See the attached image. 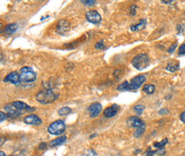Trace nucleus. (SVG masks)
Instances as JSON below:
<instances>
[{
	"label": "nucleus",
	"mask_w": 185,
	"mask_h": 156,
	"mask_svg": "<svg viewBox=\"0 0 185 156\" xmlns=\"http://www.w3.org/2000/svg\"><path fill=\"white\" fill-rule=\"evenodd\" d=\"M58 96L59 95L56 94L52 89H46L39 91L36 95V99L41 104H48L55 102L57 99Z\"/></svg>",
	"instance_id": "f257e3e1"
},
{
	"label": "nucleus",
	"mask_w": 185,
	"mask_h": 156,
	"mask_svg": "<svg viewBox=\"0 0 185 156\" xmlns=\"http://www.w3.org/2000/svg\"><path fill=\"white\" fill-rule=\"evenodd\" d=\"M131 64L137 70H144L149 65V57L146 53H140L132 59Z\"/></svg>",
	"instance_id": "f03ea898"
},
{
	"label": "nucleus",
	"mask_w": 185,
	"mask_h": 156,
	"mask_svg": "<svg viewBox=\"0 0 185 156\" xmlns=\"http://www.w3.org/2000/svg\"><path fill=\"white\" fill-rule=\"evenodd\" d=\"M20 79L23 83H32L35 81L37 79V75L32 67H23L20 69Z\"/></svg>",
	"instance_id": "7ed1b4c3"
},
{
	"label": "nucleus",
	"mask_w": 185,
	"mask_h": 156,
	"mask_svg": "<svg viewBox=\"0 0 185 156\" xmlns=\"http://www.w3.org/2000/svg\"><path fill=\"white\" fill-rule=\"evenodd\" d=\"M65 130H66V124H65V122L61 119L54 121L48 127L49 133L51 135H55V136L61 135L65 131Z\"/></svg>",
	"instance_id": "20e7f679"
},
{
	"label": "nucleus",
	"mask_w": 185,
	"mask_h": 156,
	"mask_svg": "<svg viewBox=\"0 0 185 156\" xmlns=\"http://www.w3.org/2000/svg\"><path fill=\"white\" fill-rule=\"evenodd\" d=\"M4 111L6 112V115L8 118L10 119H16L22 115L24 112L21 111L20 109L16 108V106L12 103H8L4 106Z\"/></svg>",
	"instance_id": "39448f33"
},
{
	"label": "nucleus",
	"mask_w": 185,
	"mask_h": 156,
	"mask_svg": "<svg viewBox=\"0 0 185 156\" xmlns=\"http://www.w3.org/2000/svg\"><path fill=\"white\" fill-rule=\"evenodd\" d=\"M146 80V77L140 74L137 75L133 79H131V80L129 82V87H128V90H135L139 89L141 85L145 82Z\"/></svg>",
	"instance_id": "423d86ee"
},
{
	"label": "nucleus",
	"mask_w": 185,
	"mask_h": 156,
	"mask_svg": "<svg viewBox=\"0 0 185 156\" xmlns=\"http://www.w3.org/2000/svg\"><path fill=\"white\" fill-rule=\"evenodd\" d=\"M85 18L90 23L93 24H98L102 22V16L100 15V13L96 10H90L85 14Z\"/></svg>",
	"instance_id": "0eeeda50"
},
{
	"label": "nucleus",
	"mask_w": 185,
	"mask_h": 156,
	"mask_svg": "<svg viewBox=\"0 0 185 156\" xmlns=\"http://www.w3.org/2000/svg\"><path fill=\"white\" fill-rule=\"evenodd\" d=\"M3 82H5V83L6 82H10V83H12L13 85H15L16 86L21 85V83H22L19 73H17L16 71H14V72H11V73H9L3 79Z\"/></svg>",
	"instance_id": "6e6552de"
},
{
	"label": "nucleus",
	"mask_w": 185,
	"mask_h": 156,
	"mask_svg": "<svg viewBox=\"0 0 185 156\" xmlns=\"http://www.w3.org/2000/svg\"><path fill=\"white\" fill-rule=\"evenodd\" d=\"M69 23L66 20H61V21H59L57 23V26H56V32L59 33V34H61V35H64L65 33L69 31Z\"/></svg>",
	"instance_id": "1a4fd4ad"
},
{
	"label": "nucleus",
	"mask_w": 185,
	"mask_h": 156,
	"mask_svg": "<svg viewBox=\"0 0 185 156\" xmlns=\"http://www.w3.org/2000/svg\"><path fill=\"white\" fill-rule=\"evenodd\" d=\"M23 122L27 124H32V125H40L42 124L41 119L36 115H29L26 116Z\"/></svg>",
	"instance_id": "9d476101"
},
{
	"label": "nucleus",
	"mask_w": 185,
	"mask_h": 156,
	"mask_svg": "<svg viewBox=\"0 0 185 156\" xmlns=\"http://www.w3.org/2000/svg\"><path fill=\"white\" fill-rule=\"evenodd\" d=\"M102 106L101 103L99 102H94L91 105H90V107L88 108V111H89L90 116L95 118L96 116H98V115L100 114V112L102 111Z\"/></svg>",
	"instance_id": "9b49d317"
},
{
	"label": "nucleus",
	"mask_w": 185,
	"mask_h": 156,
	"mask_svg": "<svg viewBox=\"0 0 185 156\" xmlns=\"http://www.w3.org/2000/svg\"><path fill=\"white\" fill-rule=\"evenodd\" d=\"M126 124H127L128 126H130V127H134L136 129L137 128L141 127V126H143L145 124L144 123V121H143L141 119H139L137 116H131L130 118L127 119V122H126Z\"/></svg>",
	"instance_id": "f8f14e48"
},
{
	"label": "nucleus",
	"mask_w": 185,
	"mask_h": 156,
	"mask_svg": "<svg viewBox=\"0 0 185 156\" xmlns=\"http://www.w3.org/2000/svg\"><path fill=\"white\" fill-rule=\"evenodd\" d=\"M120 109V107L117 104H113L112 106L107 108L103 112V115L105 116L106 118H112L115 115H117L118 111Z\"/></svg>",
	"instance_id": "ddd939ff"
},
{
	"label": "nucleus",
	"mask_w": 185,
	"mask_h": 156,
	"mask_svg": "<svg viewBox=\"0 0 185 156\" xmlns=\"http://www.w3.org/2000/svg\"><path fill=\"white\" fill-rule=\"evenodd\" d=\"M13 104L16 106L18 109H20L21 111L25 112V113L26 112H31L35 110V108H32V107H30L27 103L22 102V101H15V102H13Z\"/></svg>",
	"instance_id": "4468645a"
},
{
	"label": "nucleus",
	"mask_w": 185,
	"mask_h": 156,
	"mask_svg": "<svg viewBox=\"0 0 185 156\" xmlns=\"http://www.w3.org/2000/svg\"><path fill=\"white\" fill-rule=\"evenodd\" d=\"M17 29H18V25L16 23H10L5 26V27L3 28V33L4 35H11Z\"/></svg>",
	"instance_id": "2eb2a0df"
},
{
	"label": "nucleus",
	"mask_w": 185,
	"mask_h": 156,
	"mask_svg": "<svg viewBox=\"0 0 185 156\" xmlns=\"http://www.w3.org/2000/svg\"><path fill=\"white\" fill-rule=\"evenodd\" d=\"M66 141H67V137H66V136H61V137H57V138L54 139V140L51 141L50 144H49V146L51 147V148L60 146V145H61L62 144H64Z\"/></svg>",
	"instance_id": "dca6fc26"
},
{
	"label": "nucleus",
	"mask_w": 185,
	"mask_h": 156,
	"mask_svg": "<svg viewBox=\"0 0 185 156\" xmlns=\"http://www.w3.org/2000/svg\"><path fill=\"white\" fill-rule=\"evenodd\" d=\"M147 24V21L145 19H142L139 22L136 24V25H131V31H140L145 27V26Z\"/></svg>",
	"instance_id": "f3484780"
},
{
	"label": "nucleus",
	"mask_w": 185,
	"mask_h": 156,
	"mask_svg": "<svg viewBox=\"0 0 185 156\" xmlns=\"http://www.w3.org/2000/svg\"><path fill=\"white\" fill-rule=\"evenodd\" d=\"M143 90L146 94H148V95H151L154 92L155 90V86L152 85V84H147V85H144V87H143Z\"/></svg>",
	"instance_id": "a211bd4d"
},
{
	"label": "nucleus",
	"mask_w": 185,
	"mask_h": 156,
	"mask_svg": "<svg viewBox=\"0 0 185 156\" xmlns=\"http://www.w3.org/2000/svg\"><path fill=\"white\" fill-rule=\"evenodd\" d=\"M72 113V109L69 107H63L58 110V115L60 116H66Z\"/></svg>",
	"instance_id": "6ab92c4d"
},
{
	"label": "nucleus",
	"mask_w": 185,
	"mask_h": 156,
	"mask_svg": "<svg viewBox=\"0 0 185 156\" xmlns=\"http://www.w3.org/2000/svg\"><path fill=\"white\" fill-rule=\"evenodd\" d=\"M145 129H146V125H145V124L143 125V126H141V127L136 129L134 131V134H133L134 137H136V138H139V137H140L144 133Z\"/></svg>",
	"instance_id": "aec40b11"
},
{
	"label": "nucleus",
	"mask_w": 185,
	"mask_h": 156,
	"mask_svg": "<svg viewBox=\"0 0 185 156\" xmlns=\"http://www.w3.org/2000/svg\"><path fill=\"white\" fill-rule=\"evenodd\" d=\"M179 64L178 63H168L166 66V69L169 72L174 73L177 70H178Z\"/></svg>",
	"instance_id": "412c9836"
},
{
	"label": "nucleus",
	"mask_w": 185,
	"mask_h": 156,
	"mask_svg": "<svg viewBox=\"0 0 185 156\" xmlns=\"http://www.w3.org/2000/svg\"><path fill=\"white\" fill-rule=\"evenodd\" d=\"M167 144H168V139H167V138H165V139H163V140L160 141V142L154 143V144H153V147L156 148V149H162V148H164Z\"/></svg>",
	"instance_id": "4be33fe9"
},
{
	"label": "nucleus",
	"mask_w": 185,
	"mask_h": 156,
	"mask_svg": "<svg viewBox=\"0 0 185 156\" xmlns=\"http://www.w3.org/2000/svg\"><path fill=\"white\" fill-rule=\"evenodd\" d=\"M128 87H129V81H124L117 87V90L120 91H127Z\"/></svg>",
	"instance_id": "5701e85b"
},
{
	"label": "nucleus",
	"mask_w": 185,
	"mask_h": 156,
	"mask_svg": "<svg viewBox=\"0 0 185 156\" xmlns=\"http://www.w3.org/2000/svg\"><path fill=\"white\" fill-rule=\"evenodd\" d=\"M134 111L136 112V114L138 115H140L143 114V112L144 111V108H145V107H144V105H143V104H137V105L134 106Z\"/></svg>",
	"instance_id": "b1692460"
},
{
	"label": "nucleus",
	"mask_w": 185,
	"mask_h": 156,
	"mask_svg": "<svg viewBox=\"0 0 185 156\" xmlns=\"http://www.w3.org/2000/svg\"><path fill=\"white\" fill-rule=\"evenodd\" d=\"M95 48L97 49V50H100V51H102L106 48L105 44H103V40H100L96 43L95 45Z\"/></svg>",
	"instance_id": "393cba45"
},
{
	"label": "nucleus",
	"mask_w": 185,
	"mask_h": 156,
	"mask_svg": "<svg viewBox=\"0 0 185 156\" xmlns=\"http://www.w3.org/2000/svg\"><path fill=\"white\" fill-rule=\"evenodd\" d=\"M137 6L136 4H132L131 7H130V9H129V12H130V15L131 16H134L136 14H137Z\"/></svg>",
	"instance_id": "a878e982"
},
{
	"label": "nucleus",
	"mask_w": 185,
	"mask_h": 156,
	"mask_svg": "<svg viewBox=\"0 0 185 156\" xmlns=\"http://www.w3.org/2000/svg\"><path fill=\"white\" fill-rule=\"evenodd\" d=\"M154 154H156V150H155V151H153V150H151V148H148V149L144 152L143 156H153Z\"/></svg>",
	"instance_id": "bb28decb"
},
{
	"label": "nucleus",
	"mask_w": 185,
	"mask_h": 156,
	"mask_svg": "<svg viewBox=\"0 0 185 156\" xmlns=\"http://www.w3.org/2000/svg\"><path fill=\"white\" fill-rule=\"evenodd\" d=\"M80 3H82L85 5H87V6H91L93 4H95L96 3V1H94V0H86V1H85V0H81L80 1Z\"/></svg>",
	"instance_id": "cd10ccee"
},
{
	"label": "nucleus",
	"mask_w": 185,
	"mask_h": 156,
	"mask_svg": "<svg viewBox=\"0 0 185 156\" xmlns=\"http://www.w3.org/2000/svg\"><path fill=\"white\" fill-rule=\"evenodd\" d=\"M81 156H96V153L95 150L90 149L88 150L87 152H85V153L84 154H82Z\"/></svg>",
	"instance_id": "c85d7f7f"
},
{
	"label": "nucleus",
	"mask_w": 185,
	"mask_h": 156,
	"mask_svg": "<svg viewBox=\"0 0 185 156\" xmlns=\"http://www.w3.org/2000/svg\"><path fill=\"white\" fill-rule=\"evenodd\" d=\"M177 47H178V43H174V44H173V45L170 46L167 52L168 53H173L175 51L176 49H177Z\"/></svg>",
	"instance_id": "c756f323"
},
{
	"label": "nucleus",
	"mask_w": 185,
	"mask_h": 156,
	"mask_svg": "<svg viewBox=\"0 0 185 156\" xmlns=\"http://www.w3.org/2000/svg\"><path fill=\"white\" fill-rule=\"evenodd\" d=\"M178 54L181 56V55H185V43L183 44L178 49Z\"/></svg>",
	"instance_id": "7c9ffc66"
},
{
	"label": "nucleus",
	"mask_w": 185,
	"mask_h": 156,
	"mask_svg": "<svg viewBox=\"0 0 185 156\" xmlns=\"http://www.w3.org/2000/svg\"><path fill=\"white\" fill-rule=\"evenodd\" d=\"M7 118H8V116H7L6 113H4V112L3 111L0 112V121H1V122L3 120H5Z\"/></svg>",
	"instance_id": "2f4dec72"
},
{
	"label": "nucleus",
	"mask_w": 185,
	"mask_h": 156,
	"mask_svg": "<svg viewBox=\"0 0 185 156\" xmlns=\"http://www.w3.org/2000/svg\"><path fill=\"white\" fill-rule=\"evenodd\" d=\"M166 153V149L162 148V149H158L156 150V154H159V155H163V154H165Z\"/></svg>",
	"instance_id": "473e14b6"
},
{
	"label": "nucleus",
	"mask_w": 185,
	"mask_h": 156,
	"mask_svg": "<svg viewBox=\"0 0 185 156\" xmlns=\"http://www.w3.org/2000/svg\"><path fill=\"white\" fill-rule=\"evenodd\" d=\"M38 149L40 150H45L47 149V144L45 143H41V144L38 145Z\"/></svg>",
	"instance_id": "72a5a7b5"
},
{
	"label": "nucleus",
	"mask_w": 185,
	"mask_h": 156,
	"mask_svg": "<svg viewBox=\"0 0 185 156\" xmlns=\"http://www.w3.org/2000/svg\"><path fill=\"white\" fill-rule=\"evenodd\" d=\"M180 119H181L182 122L185 123V111L183 112L182 114H181V115H180Z\"/></svg>",
	"instance_id": "f704fd0d"
},
{
	"label": "nucleus",
	"mask_w": 185,
	"mask_h": 156,
	"mask_svg": "<svg viewBox=\"0 0 185 156\" xmlns=\"http://www.w3.org/2000/svg\"><path fill=\"white\" fill-rule=\"evenodd\" d=\"M167 113H168V110L166 108H163V109H160V111H159L160 115H164V114H167Z\"/></svg>",
	"instance_id": "c9c22d12"
},
{
	"label": "nucleus",
	"mask_w": 185,
	"mask_h": 156,
	"mask_svg": "<svg viewBox=\"0 0 185 156\" xmlns=\"http://www.w3.org/2000/svg\"><path fill=\"white\" fill-rule=\"evenodd\" d=\"M173 1H161V3H166V4H168V3H173Z\"/></svg>",
	"instance_id": "e433bc0d"
},
{
	"label": "nucleus",
	"mask_w": 185,
	"mask_h": 156,
	"mask_svg": "<svg viewBox=\"0 0 185 156\" xmlns=\"http://www.w3.org/2000/svg\"><path fill=\"white\" fill-rule=\"evenodd\" d=\"M0 156H6V154H4L3 151H1V152H0Z\"/></svg>",
	"instance_id": "4c0bfd02"
},
{
	"label": "nucleus",
	"mask_w": 185,
	"mask_h": 156,
	"mask_svg": "<svg viewBox=\"0 0 185 156\" xmlns=\"http://www.w3.org/2000/svg\"><path fill=\"white\" fill-rule=\"evenodd\" d=\"M96 136V134L95 133V134H92V135H90V139H91V138H92V137H95Z\"/></svg>",
	"instance_id": "58836bf2"
}]
</instances>
